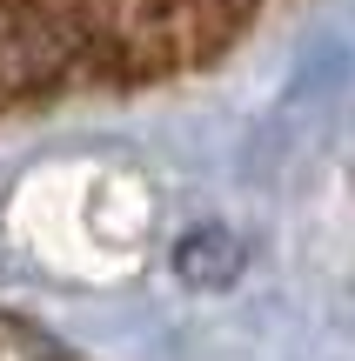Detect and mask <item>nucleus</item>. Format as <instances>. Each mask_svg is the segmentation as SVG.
Segmentation results:
<instances>
[{"mask_svg": "<svg viewBox=\"0 0 355 361\" xmlns=\"http://www.w3.org/2000/svg\"><path fill=\"white\" fill-rule=\"evenodd\" d=\"M174 268H181V281H195V288H222V281H235V268H241V247L228 241V234H195V241H181V255H174Z\"/></svg>", "mask_w": 355, "mask_h": 361, "instance_id": "obj_1", "label": "nucleus"}]
</instances>
